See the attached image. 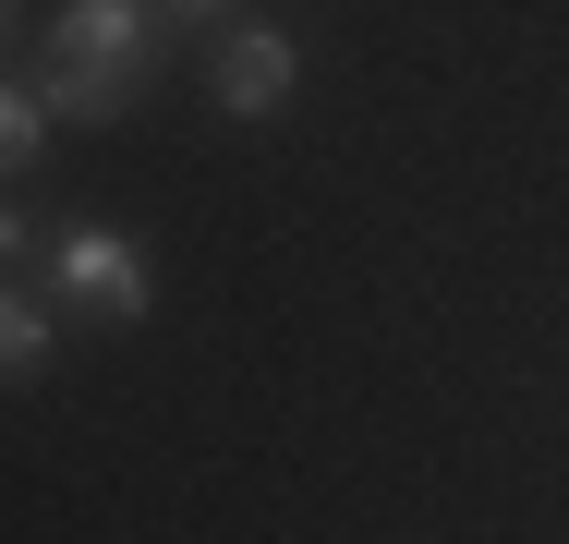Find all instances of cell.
<instances>
[{
  "label": "cell",
  "mask_w": 569,
  "mask_h": 544,
  "mask_svg": "<svg viewBox=\"0 0 569 544\" xmlns=\"http://www.w3.org/2000/svg\"><path fill=\"white\" fill-rule=\"evenodd\" d=\"M146 73H158V0H61V24H49V73H37L49 121L110 133Z\"/></svg>",
  "instance_id": "6da1fadb"
},
{
  "label": "cell",
  "mask_w": 569,
  "mask_h": 544,
  "mask_svg": "<svg viewBox=\"0 0 569 544\" xmlns=\"http://www.w3.org/2000/svg\"><path fill=\"white\" fill-rule=\"evenodd\" d=\"M49 291L61 303H86L98 326H146V303H158V266H146V242H121V230H61L49 242Z\"/></svg>",
  "instance_id": "7a4b0ae2"
},
{
  "label": "cell",
  "mask_w": 569,
  "mask_h": 544,
  "mask_svg": "<svg viewBox=\"0 0 569 544\" xmlns=\"http://www.w3.org/2000/svg\"><path fill=\"white\" fill-rule=\"evenodd\" d=\"M291 85H303V49H291L279 24H230L219 61H207V98H219V121H279V109H291Z\"/></svg>",
  "instance_id": "3957f363"
},
{
  "label": "cell",
  "mask_w": 569,
  "mask_h": 544,
  "mask_svg": "<svg viewBox=\"0 0 569 544\" xmlns=\"http://www.w3.org/2000/svg\"><path fill=\"white\" fill-rule=\"evenodd\" d=\"M49 351H61V326H49V303L0 279V387H24V375H49Z\"/></svg>",
  "instance_id": "277c9868"
},
{
  "label": "cell",
  "mask_w": 569,
  "mask_h": 544,
  "mask_svg": "<svg viewBox=\"0 0 569 544\" xmlns=\"http://www.w3.org/2000/svg\"><path fill=\"white\" fill-rule=\"evenodd\" d=\"M37 145H49V98L37 85H0V182H24Z\"/></svg>",
  "instance_id": "5b68a950"
},
{
  "label": "cell",
  "mask_w": 569,
  "mask_h": 544,
  "mask_svg": "<svg viewBox=\"0 0 569 544\" xmlns=\"http://www.w3.org/2000/svg\"><path fill=\"white\" fill-rule=\"evenodd\" d=\"M24 242H37V230H24V206H12V194H0V266H12V254H24Z\"/></svg>",
  "instance_id": "8992f818"
},
{
  "label": "cell",
  "mask_w": 569,
  "mask_h": 544,
  "mask_svg": "<svg viewBox=\"0 0 569 544\" xmlns=\"http://www.w3.org/2000/svg\"><path fill=\"white\" fill-rule=\"evenodd\" d=\"M158 12H182V24H194V12H230V0H158Z\"/></svg>",
  "instance_id": "52a82bcc"
}]
</instances>
